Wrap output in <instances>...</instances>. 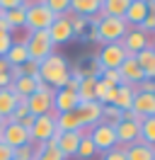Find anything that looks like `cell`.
<instances>
[{
    "label": "cell",
    "instance_id": "6da1fadb",
    "mask_svg": "<svg viewBox=\"0 0 155 160\" xmlns=\"http://www.w3.org/2000/svg\"><path fill=\"white\" fill-rule=\"evenodd\" d=\"M39 78L44 80L48 88H53V90H63L66 82H68V78H70L68 58L53 51L48 58H44L41 63H39Z\"/></svg>",
    "mask_w": 155,
    "mask_h": 160
},
{
    "label": "cell",
    "instance_id": "7a4b0ae2",
    "mask_svg": "<svg viewBox=\"0 0 155 160\" xmlns=\"http://www.w3.org/2000/svg\"><path fill=\"white\" fill-rule=\"evenodd\" d=\"M27 5V17H24V27L29 32H46L56 15L46 8V2H24Z\"/></svg>",
    "mask_w": 155,
    "mask_h": 160
},
{
    "label": "cell",
    "instance_id": "3957f363",
    "mask_svg": "<svg viewBox=\"0 0 155 160\" xmlns=\"http://www.w3.org/2000/svg\"><path fill=\"white\" fill-rule=\"evenodd\" d=\"M24 49L29 53V61L41 63L44 58H48L56 51V46L48 39V32H29V39L24 41Z\"/></svg>",
    "mask_w": 155,
    "mask_h": 160
},
{
    "label": "cell",
    "instance_id": "277c9868",
    "mask_svg": "<svg viewBox=\"0 0 155 160\" xmlns=\"http://www.w3.org/2000/svg\"><path fill=\"white\" fill-rule=\"evenodd\" d=\"M128 29H131V27L124 22V17H102V22L97 24V34H99V41H102V44L121 41Z\"/></svg>",
    "mask_w": 155,
    "mask_h": 160
},
{
    "label": "cell",
    "instance_id": "5b68a950",
    "mask_svg": "<svg viewBox=\"0 0 155 160\" xmlns=\"http://www.w3.org/2000/svg\"><path fill=\"white\" fill-rule=\"evenodd\" d=\"M128 58L126 49L121 46V41H114V44H104L99 53H97V61H99V68L102 70H119V66Z\"/></svg>",
    "mask_w": 155,
    "mask_h": 160
},
{
    "label": "cell",
    "instance_id": "8992f818",
    "mask_svg": "<svg viewBox=\"0 0 155 160\" xmlns=\"http://www.w3.org/2000/svg\"><path fill=\"white\" fill-rule=\"evenodd\" d=\"M87 136H90V141L95 143L97 153L102 150V153H107V150L116 148L119 143H116V131L112 124H104V121H99L97 126H92V129L87 131Z\"/></svg>",
    "mask_w": 155,
    "mask_h": 160
},
{
    "label": "cell",
    "instance_id": "52a82bcc",
    "mask_svg": "<svg viewBox=\"0 0 155 160\" xmlns=\"http://www.w3.org/2000/svg\"><path fill=\"white\" fill-rule=\"evenodd\" d=\"M53 133H56V114H44V117H37V121L32 124L29 138L32 143H46Z\"/></svg>",
    "mask_w": 155,
    "mask_h": 160
},
{
    "label": "cell",
    "instance_id": "ba28073f",
    "mask_svg": "<svg viewBox=\"0 0 155 160\" xmlns=\"http://www.w3.org/2000/svg\"><path fill=\"white\" fill-rule=\"evenodd\" d=\"M53 92H34L27 97V112L32 117H44V114H53Z\"/></svg>",
    "mask_w": 155,
    "mask_h": 160
},
{
    "label": "cell",
    "instance_id": "9c48e42d",
    "mask_svg": "<svg viewBox=\"0 0 155 160\" xmlns=\"http://www.w3.org/2000/svg\"><path fill=\"white\" fill-rule=\"evenodd\" d=\"M75 117L82 124V129L90 131L92 126H97L102 121V104L99 102H80L75 107Z\"/></svg>",
    "mask_w": 155,
    "mask_h": 160
},
{
    "label": "cell",
    "instance_id": "30bf717a",
    "mask_svg": "<svg viewBox=\"0 0 155 160\" xmlns=\"http://www.w3.org/2000/svg\"><path fill=\"white\" fill-rule=\"evenodd\" d=\"M119 75H121V85H128V88H136V85H141L145 80L143 70H141V66L136 63L133 56H128V58L119 66Z\"/></svg>",
    "mask_w": 155,
    "mask_h": 160
},
{
    "label": "cell",
    "instance_id": "8fae6325",
    "mask_svg": "<svg viewBox=\"0 0 155 160\" xmlns=\"http://www.w3.org/2000/svg\"><path fill=\"white\" fill-rule=\"evenodd\" d=\"M121 46L126 49V53H128V56H136V53H141L143 49H148V46H150V39H148V34H145V32H141L138 27H136V29H128V32L124 34Z\"/></svg>",
    "mask_w": 155,
    "mask_h": 160
},
{
    "label": "cell",
    "instance_id": "7c38bea8",
    "mask_svg": "<svg viewBox=\"0 0 155 160\" xmlns=\"http://www.w3.org/2000/svg\"><path fill=\"white\" fill-rule=\"evenodd\" d=\"M46 32H48V39H51L53 46H56V44H68V41L73 39V27H70V20H68L66 15H63V17H56L53 24H51Z\"/></svg>",
    "mask_w": 155,
    "mask_h": 160
},
{
    "label": "cell",
    "instance_id": "4fadbf2b",
    "mask_svg": "<svg viewBox=\"0 0 155 160\" xmlns=\"http://www.w3.org/2000/svg\"><path fill=\"white\" fill-rule=\"evenodd\" d=\"M114 131H116V143L119 146H133L141 141V131H138V124H131V121H119L114 124Z\"/></svg>",
    "mask_w": 155,
    "mask_h": 160
},
{
    "label": "cell",
    "instance_id": "5bb4252c",
    "mask_svg": "<svg viewBox=\"0 0 155 160\" xmlns=\"http://www.w3.org/2000/svg\"><path fill=\"white\" fill-rule=\"evenodd\" d=\"M80 104V97L78 92L70 90H56V97H53V114H68V112H75V107Z\"/></svg>",
    "mask_w": 155,
    "mask_h": 160
},
{
    "label": "cell",
    "instance_id": "9a60e30c",
    "mask_svg": "<svg viewBox=\"0 0 155 160\" xmlns=\"http://www.w3.org/2000/svg\"><path fill=\"white\" fill-rule=\"evenodd\" d=\"M2 136H5V143H8L10 148H19V146H27L32 143L29 138V131L22 126V124H8L5 129H2Z\"/></svg>",
    "mask_w": 155,
    "mask_h": 160
},
{
    "label": "cell",
    "instance_id": "2e32d148",
    "mask_svg": "<svg viewBox=\"0 0 155 160\" xmlns=\"http://www.w3.org/2000/svg\"><path fill=\"white\" fill-rule=\"evenodd\" d=\"M145 15H148V2H145V0H131L128 8H126V12H124V22L131 29H136V27H141V22L145 20Z\"/></svg>",
    "mask_w": 155,
    "mask_h": 160
},
{
    "label": "cell",
    "instance_id": "e0dca14e",
    "mask_svg": "<svg viewBox=\"0 0 155 160\" xmlns=\"http://www.w3.org/2000/svg\"><path fill=\"white\" fill-rule=\"evenodd\" d=\"M87 131H66V133H61V138H58V150L66 155V158H73L78 153V146H80V141L85 136Z\"/></svg>",
    "mask_w": 155,
    "mask_h": 160
},
{
    "label": "cell",
    "instance_id": "ac0fdd59",
    "mask_svg": "<svg viewBox=\"0 0 155 160\" xmlns=\"http://www.w3.org/2000/svg\"><path fill=\"white\" fill-rule=\"evenodd\" d=\"M131 109L141 117H155V95H148V92H136L133 97V107Z\"/></svg>",
    "mask_w": 155,
    "mask_h": 160
},
{
    "label": "cell",
    "instance_id": "d6986e66",
    "mask_svg": "<svg viewBox=\"0 0 155 160\" xmlns=\"http://www.w3.org/2000/svg\"><path fill=\"white\" fill-rule=\"evenodd\" d=\"M124 153H126V160H155V146H148L143 141H138L133 146H126Z\"/></svg>",
    "mask_w": 155,
    "mask_h": 160
},
{
    "label": "cell",
    "instance_id": "ffe728a7",
    "mask_svg": "<svg viewBox=\"0 0 155 160\" xmlns=\"http://www.w3.org/2000/svg\"><path fill=\"white\" fill-rule=\"evenodd\" d=\"M133 58H136V63L141 66L145 80H155V53H153V49L148 46V49H143L141 53H136Z\"/></svg>",
    "mask_w": 155,
    "mask_h": 160
},
{
    "label": "cell",
    "instance_id": "44dd1931",
    "mask_svg": "<svg viewBox=\"0 0 155 160\" xmlns=\"http://www.w3.org/2000/svg\"><path fill=\"white\" fill-rule=\"evenodd\" d=\"M99 2L102 0H70V12L78 17H92L99 12Z\"/></svg>",
    "mask_w": 155,
    "mask_h": 160
},
{
    "label": "cell",
    "instance_id": "7402d4cb",
    "mask_svg": "<svg viewBox=\"0 0 155 160\" xmlns=\"http://www.w3.org/2000/svg\"><path fill=\"white\" fill-rule=\"evenodd\" d=\"M133 97H136V88H128V85H119L116 88V97H114V104L119 112H126L133 107Z\"/></svg>",
    "mask_w": 155,
    "mask_h": 160
},
{
    "label": "cell",
    "instance_id": "603a6c76",
    "mask_svg": "<svg viewBox=\"0 0 155 160\" xmlns=\"http://www.w3.org/2000/svg\"><path fill=\"white\" fill-rule=\"evenodd\" d=\"M32 160H66V155L48 143H34V158Z\"/></svg>",
    "mask_w": 155,
    "mask_h": 160
},
{
    "label": "cell",
    "instance_id": "cb8c5ba5",
    "mask_svg": "<svg viewBox=\"0 0 155 160\" xmlns=\"http://www.w3.org/2000/svg\"><path fill=\"white\" fill-rule=\"evenodd\" d=\"M56 129L61 133H66V131H85L82 129V124L78 121L75 112H68V114H56Z\"/></svg>",
    "mask_w": 155,
    "mask_h": 160
},
{
    "label": "cell",
    "instance_id": "d4e9b609",
    "mask_svg": "<svg viewBox=\"0 0 155 160\" xmlns=\"http://www.w3.org/2000/svg\"><path fill=\"white\" fill-rule=\"evenodd\" d=\"M5 61H8V66H24L29 61V53L24 49V44H12L8 56H5Z\"/></svg>",
    "mask_w": 155,
    "mask_h": 160
},
{
    "label": "cell",
    "instance_id": "484cf974",
    "mask_svg": "<svg viewBox=\"0 0 155 160\" xmlns=\"http://www.w3.org/2000/svg\"><path fill=\"white\" fill-rule=\"evenodd\" d=\"M138 131H141V141H143V143L155 146V117H145V119L141 121Z\"/></svg>",
    "mask_w": 155,
    "mask_h": 160
},
{
    "label": "cell",
    "instance_id": "4316f807",
    "mask_svg": "<svg viewBox=\"0 0 155 160\" xmlns=\"http://www.w3.org/2000/svg\"><path fill=\"white\" fill-rule=\"evenodd\" d=\"M99 78H82L80 88H78V97L80 102H95V85Z\"/></svg>",
    "mask_w": 155,
    "mask_h": 160
},
{
    "label": "cell",
    "instance_id": "83f0119b",
    "mask_svg": "<svg viewBox=\"0 0 155 160\" xmlns=\"http://www.w3.org/2000/svg\"><path fill=\"white\" fill-rule=\"evenodd\" d=\"M24 17H27V5H24V2H22L19 8H15V10L5 12V20H8V24L12 27V29L24 27Z\"/></svg>",
    "mask_w": 155,
    "mask_h": 160
},
{
    "label": "cell",
    "instance_id": "f1b7e54d",
    "mask_svg": "<svg viewBox=\"0 0 155 160\" xmlns=\"http://www.w3.org/2000/svg\"><path fill=\"white\" fill-rule=\"evenodd\" d=\"M15 97L8 92V88L5 90H0V119H5V117H10L12 112H15Z\"/></svg>",
    "mask_w": 155,
    "mask_h": 160
},
{
    "label": "cell",
    "instance_id": "f546056e",
    "mask_svg": "<svg viewBox=\"0 0 155 160\" xmlns=\"http://www.w3.org/2000/svg\"><path fill=\"white\" fill-rule=\"evenodd\" d=\"M95 153H97L95 143H92V141H90V136L85 133V136H82V141H80V146H78V153H75V155H78L80 160H90Z\"/></svg>",
    "mask_w": 155,
    "mask_h": 160
},
{
    "label": "cell",
    "instance_id": "4dcf8cb0",
    "mask_svg": "<svg viewBox=\"0 0 155 160\" xmlns=\"http://www.w3.org/2000/svg\"><path fill=\"white\" fill-rule=\"evenodd\" d=\"M102 121L114 126V124L121 121V112L116 109V107H112V104H102Z\"/></svg>",
    "mask_w": 155,
    "mask_h": 160
},
{
    "label": "cell",
    "instance_id": "1f68e13d",
    "mask_svg": "<svg viewBox=\"0 0 155 160\" xmlns=\"http://www.w3.org/2000/svg\"><path fill=\"white\" fill-rule=\"evenodd\" d=\"M44 2H46V8L53 12L56 17H63V15L70 10V0H44Z\"/></svg>",
    "mask_w": 155,
    "mask_h": 160
},
{
    "label": "cell",
    "instance_id": "d6a6232c",
    "mask_svg": "<svg viewBox=\"0 0 155 160\" xmlns=\"http://www.w3.org/2000/svg\"><path fill=\"white\" fill-rule=\"evenodd\" d=\"M32 158H34V143L12 148V160H32Z\"/></svg>",
    "mask_w": 155,
    "mask_h": 160
},
{
    "label": "cell",
    "instance_id": "836d02e7",
    "mask_svg": "<svg viewBox=\"0 0 155 160\" xmlns=\"http://www.w3.org/2000/svg\"><path fill=\"white\" fill-rule=\"evenodd\" d=\"M19 70H22L24 78H39V63L37 61H27L24 66H19Z\"/></svg>",
    "mask_w": 155,
    "mask_h": 160
},
{
    "label": "cell",
    "instance_id": "e575fe53",
    "mask_svg": "<svg viewBox=\"0 0 155 160\" xmlns=\"http://www.w3.org/2000/svg\"><path fill=\"white\" fill-rule=\"evenodd\" d=\"M102 160H126V153H124V146H116V148L102 153Z\"/></svg>",
    "mask_w": 155,
    "mask_h": 160
},
{
    "label": "cell",
    "instance_id": "d590c367",
    "mask_svg": "<svg viewBox=\"0 0 155 160\" xmlns=\"http://www.w3.org/2000/svg\"><path fill=\"white\" fill-rule=\"evenodd\" d=\"M12 44H15V41H12V34H0V58L8 56V51H10Z\"/></svg>",
    "mask_w": 155,
    "mask_h": 160
},
{
    "label": "cell",
    "instance_id": "8d00e7d4",
    "mask_svg": "<svg viewBox=\"0 0 155 160\" xmlns=\"http://www.w3.org/2000/svg\"><path fill=\"white\" fill-rule=\"evenodd\" d=\"M107 90H109V88H107L104 82H102V80H97V85H95V102H99V104H102V102H104Z\"/></svg>",
    "mask_w": 155,
    "mask_h": 160
},
{
    "label": "cell",
    "instance_id": "74e56055",
    "mask_svg": "<svg viewBox=\"0 0 155 160\" xmlns=\"http://www.w3.org/2000/svg\"><path fill=\"white\" fill-rule=\"evenodd\" d=\"M136 92H148V95H155V80H143L141 85H136Z\"/></svg>",
    "mask_w": 155,
    "mask_h": 160
},
{
    "label": "cell",
    "instance_id": "f35d334b",
    "mask_svg": "<svg viewBox=\"0 0 155 160\" xmlns=\"http://www.w3.org/2000/svg\"><path fill=\"white\" fill-rule=\"evenodd\" d=\"M19 5H22V0H0V10H5V12L15 10V8H19Z\"/></svg>",
    "mask_w": 155,
    "mask_h": 160
},
{
    "label": "cell",
    "instance_id": "ab89813d",
    "mask_svg": "<svg viewBox=\"0 0 155 160\" xmlns=\"http://www.w3.org/2000/svg\"><path fill=\"white\" fill-rule=\"evenodd\" d=\"M0 34H12V27L5 20V10H0Z\"/></svg>",
    "mask_w": 155,
    "mask_h": 160
},
{
    "label": "cell",
    "instance_id": "60d3db41",
    "mask_svg": "<svg viewBox=\"0 0 155 160\" xmlns=\"http://www.w3.org/2000/svg\"><path fill=\"white\" fill-rule=\"evenodd\" d=\"M0 160H12V148L8 143H0Z\"/></svg>",
    "mask_w": 155,
    "mask_h": 160
},
{
    "label": "cell",
    "instance_id": "b9f144b4",
    "mask_svg": "<svg viewBox=\"0 0 155 160\" xmlns=\"http://www.w3.org/2000/svg\"><path fill=\"white\" fill-rule=\"evenodd\" d=\"M85 39H87V41H97V44H102V41H99V34H97V29H87Z\"/></svg>",
    "mask_w": 155,
    "mask_h": 160
},
{
    "label": "cell",
    "instance_id": "7bdbcfd3",
    "mask_svg": "<svg viewBox=\"0 0 155 160\" xmlns=\"http://www.w3.org/2000/svg\"><path fill=\"white\" fill-rule=\"evenodd\" d=\"M34 121H37V117H32V114H29V117H24V119L19 121V124H22V126H24V129H32V124H34Z\"/></svg>",
    "mask_w": 155,
    "mask_h": 160
},
{
    "label": "cell",
    "instance_id": "ee69618b",
    "mask_svg": "<svg viewBox=\"0 0 155 160\" xmlns=\"http://www.w3.org/2000/svg\"><path fill=\"white\" fill-rule=\"evenodd\" d=\"M10 82H12V80H10V75H8V73H0V90H5Z\"/></svg>",
    "mask_w": 155,
    "mask_h": 160
},
{
    "label": "cell",
    "instance_id": "f6af8a7d",
    "mask_svg": "<svg viewBox=\"0 0 155 160\" xmlns=\"http://www.w3.org/2000/svg\"><path fill=\"white\" fill-rule=\"evenodd\" d=\"M8 70H10L8 61H5V58H0V73H8Z\"/></svg>",
    "mask_w": 155,
    "mask_h": 160
},
{
    "label": "cell",
    "instance_id": "bcb514c9",
    "mask_svg": "<svg viewBox=\"0 0 155 160\" xmlns=\"http://www.w3.org/2000/svg\"><path fill=\"white\" fill-rule=\"evenodd\" d=\"M150 49H153V53H155V44H150Z\"/></svg>",
    "mask_w": 155,
    "mask_h": 160
}]
</instances>
